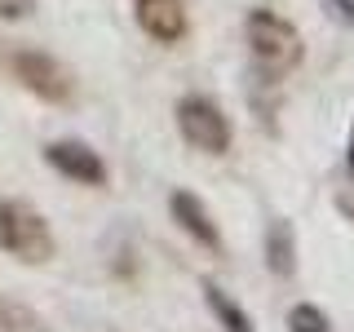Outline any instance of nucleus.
Segmentation results:
<instances>
[{"label": "nucleus", "instance_id": "1", "mask_svg": "<svg viewBox=\"0 0 354 332\" xmlns=\"http://www.w3.org/2000/svg\"><path fill=\"white\" fill-rule=\"evenodd\" d=\"M243 40H248V53L252 62L261 66L270 80L297 71L306 58V44H301V31L292 27L288 18L270 14V9H252L248 22H243Z\"/></svg>", "mask_w": 354, "mask_h": 332}, {"label": "nucleus", "instance_id": "2", "mask_svg": "<svg viewBox=\"0 0 354 332\" xmlns=\"http://www.w3.org/2000/svg\"><path fill=\"white\" fill-rule=\"evenodd\" d=\"M0 248L22 266H44L58 252V239L27 199H0Z\"/></svg>", "mask_w": 354, "mask_h": 332}, {"label": "nucleus", "instance_id": "3", "mask_svg": "<svg viewBox=\"0 0 354 332\" xmlns=\"http://www.w3.org/2000/svg\"><path fill=\"white\" fill-rule=\"evenodd\" d=\"M0 62L31 98L49 107H71L75 102V75L44 49H0Z\"/></svg>", "mask_w": 354, "mask_h": 332}, {"label": "nucleus", "instance_id": "4", "mask_svg": "<svg viewBox=\"0 0 354 332\" xmlns=\"http://www.w3.org/2000/svg\"><path fill=\"white\" fill-rule=\"evenodd\" d=\"M173 116H177V133L186 138V147H195L204 155H226L230 142H235V129H230L226 111L208 93H182Z\"/></svg>", "mask_w": 354, "mask_h": 332}, {"label": "nucleus", "instance_id": "5", "mask_svg": "<svg viewBox=\"0 0 354 332\" xmlns=\"http://www.w3.org/2000/svg\"><path fill=\"white\" fill-rule=\"evenodd\" d=\"M44 164H49V169H58L62 177H71V182H80V186H97V191L111 182L106 160L88 147V142H80V138L49 142V147H44Z\"/></svg>", "mask_w": 354, "mask_h": 332}, {"label": "nucleus", "instance_id": "6", "mask_svg": "<svg viewBox=\"0 0 354 332\" xmlns=\"http://www.w3.org/2000/svg\"><path fill=\"white\" fill-rule=\"evenodd\" d=\"M133 18L155 44H182L186 31H191L182 0H133Z\"/></svg>", "mask_w": 354, "mask_h": 332}, {"label": "nucleus", "instance_id": "7", "mask_svg": "<svg viewBox=\"0 0 354 332\" xmlns=\"http://www.w3.org/2000/svg\"><path fill=\"white\" fill-rule=\"evenodd\" d=\"M169 213H173V221L191 235L204 252H213V257H221V230H217V221H213V213H208V204L199 195H191V191H173L169 195Z\"/></svg>", "mask_w": 354, "mask_h": 332}, {"label": "nucleus", "instance_id": "8", "mask_svg": "<svg viewBox=\"0 0 354 332\" xmlns=\"http://www.w3.org/2000/svg\"><path fill=\"white\" fill-rule=\"evenodd\" d=\"M266 270L274 279L297 275V230L288 217H270V226H266Z\"/></svg>", "mask_w": 354, "mask_h": 332}, {"label": "nucleus", "instance_id": "9", "mask_svg": "<svg viewBox=\"0 0 354 332\" xmlns=\"http://www.w3.org/2000/svg\"><path fill=\"white\" fill-rule=\"evenodd\" d=\"M199 288H204V302H208V310L217 315V324L226 328V332H257V328H252V319H248V310H243V306H239V302H235V297H230L221 284L204 279Z\"/></svg>", "mask_w": 354, "mask_h": 332}, {"label": "nucleus", "instance_id": "10", "mask_svg": "<svg viewBox=\"0 0 354 332\" xmlns=\"http://www.w3.org/2000/svg\"><path fill=\"white\" fill-rule=\"evenodd\" d=\"M0 332H49V324L31 306L14 302V297H0Z\"/></svg>", "mask_w": 354, "mask_h": 332}, {"label": "nucleus", "instance_id": "11", "mask_svg": "<svg viewBox=\"0 0 354 332\" xmlns=\"http://www.w3.org/2000/svg\"><path fill=\"white\" fill-rule=\"evenodd\" d=\"M288 332H332V319L315 302H297L288 310Z\"/></svg>", "mask_w": 354, "mask_h": 332}, {"label": "nucleus", "instance_id": "12", "mask_svg": "<svg viewBox=\"0 0 354 332\" xmlns=\"http://www.w3.org/2000/svg\"><path fill=\"white\" fill-rule=\"evenodd\" d=\"M36 14V0H0V22H22Z\"/></svg>", "mask_w": 354, "mask_h": 332}, {"label": "nucleus", "instance_id": "13", "mask_svg": "<svg viewBox=\"0 0 354 332\" xmlns=\"http://www.w3.org/2000/svg\"><path fill=\"white\" fill-rule=\"evenodd\" d=\"M337 208H341V213H346V217L354 221V191H341V195H337Z\"/></svg>", "mask_w": 354, "mask_h": 332}, {"label": "nucleus", "instance_id": "14", "mask_svg": "<svg viewBox=\"0 0 354 332\" xmlns=\"http://www.w3.org/2000/svg\"><path fill=\"white\" fill-rule=\"evenodd\" d=\"M346 169H350V177H354V124H350V142H346Z\"/></svg>", "mask_w": 354, "mask_h": 332}]
</instances>
